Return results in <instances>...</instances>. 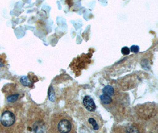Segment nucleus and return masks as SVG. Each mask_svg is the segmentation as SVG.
<instances>
[{
	"label": "nucleus",
	"instance_id": "nucleus-1",
	"mask_svg": "<svg viewBox=\"0 0 158 133\" xmlns=\"http://www.w3.org/2000/svg\"><path fill=\"white\" fill-rule=\"evenodd\" d=\"M51 133H75L76 127L72 118L64 112L53 114L50 122Z\"/></svg>",
	"mask_w": 158,
	"mask_h": 133
},
{
	"label": "nucleus",
	"instance_id": "nucleus-2",
	"mask_svg": "<svg viewBox=\"0 0 158 133\" xmlns=\"http://www.w3.org/2000/svg\"><path fill=\"white\" fill-rule=\"evenodd\" d=\"M81 119L84 124L91 131L98 132L103 126V121L97 113L82 111Z\"/></svg>",
	"mask_w": 158,
	"mask_h": 133
},
{
	"label": "nucleus",
	"instance_id": "nucleus-3",
	"mask_svg": "<svg viewBox=\"0 0 158 133\" xmlns=\"http://www.w3.org/2000/svg\"><path fill=\"white\" fill-rule=\"evenodd\" d=\"M0 121L3 126L6 127L11 126L15 124V114L11 111H6L2 114Z\"/></svg>",
	"mask_w": 158,
	"mask_h": 133
},
{
	"label": "nucleus",
	"instance_id": "nucleus-4",
	"mask_svg": "<svg viewBox=\"0 0 158 133\" xmlns=\"http://www.w3.org/2000/svg\"><path fill=\"white\" fill-rule=\"evenodd\" d=\"M83 105L88 111L94 112L96 110V105L93 99L89 96L84 97L83 99Z\"/></svg>",
	"mask_w": 158,
	"mask_h": 133
},
{
	"label": "nucleus",
	"instance_id": "nucleus-5",
	"mask_svg": "<svg viewBox=\"0 0 158 133\" xmlns=\"http://www.w3.org/2000/svg\"><path fill=\"white\" fill-rule=\"evenodd\" d=\"M44 125L42 121H37L33 125V130L36 133H43L44 131Z\"/></svg>",
	"mask_w": 158,
	"mask_h": 133
},
{
	"label": "nucleus",
	"instance_id": "nucleus-6",
	"mask_svg": "<svg viewBox=\"0 0 158 133\" xmlns=\"http://www.w3.org/2000/svg\"><path fill=\"white\" fill-rule=\"evenodd\" d=\"M102 93L110 96H114L115 95V90L112 86L107 85L102 89Z\"/></svg>",
	"mask_w": 158,
	"mask_h": 133
},
{
	"label": "nucleus",
	"instance_id": "nucleus-7",
	"mask_svg": "<svg viewBox=\"0 0 158 133\" xmlns=\"http://www.w3.org/2000/svg\"><path fill=\"white\" fill-rule=\"evenodd\" d=\"M125 132H126V133H138V132H140V130L138 129L136 126L130 125L126 128Z\"/></svg>",
	"mask_w": 158,
	"mask_h": 133
},
{
	"label": "nucleus",
	"instance_id": "nucleus-8",
	"mask_svg": "<svg viewBox=\"0 0 158 133\" xmlns=\"http://www.w3.org/2000/svg\"><path fill=\"white\" fill-rule=\"evenodd\" d=\"M20 82L23 86H29L30 85H31V81L29 79V78L27 77H22L20 78Z\"/></svg>",
	"mask_w": 158,
	"mask_h": 133
},
{
	"label": "nucleus",
	"instance_id": "nucleus-9",
	"mask_svg": "<svg viewBox=\"0 0 158 133\" xmlns=\"http://www.w3.org/2000/svg\"><path fill=\"white\" fill-rule=\"evenodd\" d=\"M19 97V94H18L11 95L7 97L8 102H15V101H16L18 99Z\"/></svg>",
	"mask_w": 158,
	"mask_h": 133
},
{
	"label": "nucleus",
	"instance_id": "nucleus-10",
	"mask_svg": "<svg viewBox=\"0 0 158 133\" xmlns=\"http://www.w3.org/2000/svg\"><path fill=\"white\" fill-rule=\"evenodd\" d=\"M49 98L51 101H55V93L52 86H50L49 91Z\"/></svg>",
	"mask_w": 158,
	"mask_h": 133
},
{
	"label": "nucleus",
	"instance_id": "nucleus-11",
	"mask_svg": "<svg viewBox=\"0 0 158 133\" xmlns=\"http://www.w3.org/2000/svg\"><path fill=\"white\" fill-rule=\"evenodd\" d=\"M121 52H122L123 55H128L130 54V50L127 47H124V48H123L122 49Z\"/></svg>",
	"mask_w": 158,
	"mask_h": 133
},
{
	"label": "nucleus",
	"instance_id": "nucleus-12",
	"mask_svg": "<svg viewBox=\"0 0 158 133\" xmlns=\"http://www.w3.org/2000/svg\"><path fill=\"white\" fill-rule=\"evenodd\" d=\"M130 51L133 53H137L139 52V47L138 46H136V45H133L130 48Z\"/></svg>",
	"mask_w": 158,
	"mask_h": 133
},
{
	"label": "nucleus",
	"instance_id": "nucleus-13",
	"mask_svg": "<svg viewBox=\"0 0 158 133\" xmlns=\"http://www.w3.org/2000/svg\"><path fill=\"white\" fill-rule=\"evenodd\" d=\"M4 63L3 62H2V60H0V67H2V66H4Z\"/></svg>",
	"mask_w": 158,
	"mask_h": 133
}]
</instances>
